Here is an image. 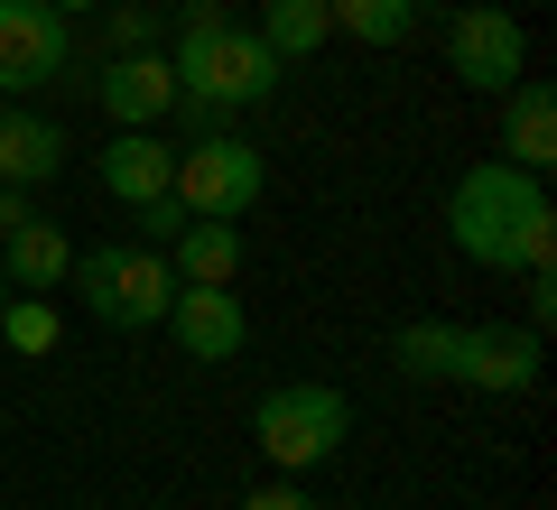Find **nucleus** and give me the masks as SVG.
I'll use <instances>...</instances> for the list:
<instances>
[{
  "mask_svg": "<svg viewBox=\"0 0 557 510\" xmlns=\"http://www.w3.org/2000/svg\"><path fill=\"white\" fill-rule=\"evenodd\" d=\"M335 10V28H354L362 47H409L418 28V0H325Z\"/></svg>",
  "mask_w": 557,
  "mask_h": 510,
  "instance_id": "a211bd4d",
  "label": "nucleus"
},
{
  "mask_svg": "<svg viewBox=\"0 0 557 510\" xmlns=\"http://www.w3.org/2000/svg\"><path fill=\"white\" fill-rule=\"evenodd\" d=\"M131 214H139V241H149V251H168V241H177V223H186V204L159 196V204H131Z\"/></svg>",
  "mask_w": 557,
  "mask_h": 510,
  "instance_id": "412c9836",
  "label": "nucleus"
},
{
  "mask_svg": "<svg viewBox=\"0 0 557 510\" xmlns=\"http://www.w3.org/2000/svg\"><path fill=\"white\" fill-rule=\"evenodd\" d=\"M260 38H270V57H317L335 38V10L325 0H260Z\"/></svg>",
  "mask_w": 557,
  "mask_h": 510,
  "instance_id": "dca6fc26",
  "label": "nucleus"
},
{
  "mask_svg": "<svg viewBox=\"0 0 557 510\" xmlns=\"http://www.w3.org/2000/svg\"><path fill=\"white\" fill-rule=\"evenodd\" d=\"M94 177H102L112 204H159L168 186H177V149H168L159 130H112L102 158H94Z\"/></svg>",
  "mask_w": 557,
  "mask_h": 510,
  "instance_id": "9b49d317",
  "label": "nucleus"
},
{
  "mask_svg": "<svg viewBox=\"0 0 557 510\" xmlns=\"http://www.w3.org/2000/svg\"><path fill=\"white\" fill-rule=\"evenodd\" d=\"M168 75H177V112L196 121V139L214 130L223 112H251V102L278 94V57L260 28H233V20H205V28H177L168 47Z\"/></svg>",
  "mask_w": 557,
  "mask_h": 510,
  "instance_id": "f03ea898",
  "label": "nucleus"
},
{
  "mask_svg": "<svg viewBox=\"0 0 557 510\" xmlns=\"http://www.w3.org/2000/svg\"><path fill=\"white\" fill-rule=\"evenodd\" d=\"M251 436H260V455H270L278 473H317L325 455H344V436H354V399H344L335 381H278V390H260Z\"/></svg>",
  "mask_w": 557,
  "mask_h": 510,
  "instance_id": "7ed1b4c3",
  "label": "nucleus"
},
{
  "mask_svg": "<svg viewBox=\"0 0 557 510\" xmlns=\"http://www.w3.org/2000/svg\"><path fill=\"white\" fill-rule=\"evenodd\" d=\"M502 158L530 167V177H548V167H557V94L539 75H520L511 94H502Z\"/></svg>",
  "mask_w": 557,
  "mask_h": 510,
  "instance_id": "f8f14e48",
  "label": "nucleus"
},
{
  "mask_svg": "<svg viewBox=\"0 0 557 510\" xmlns=\"http://www.w3.org/2000/svg\"><path fill=\"white\" fill-rule=\"evenodd\" d=\"M456 381H465V390H493V399L539 390V334L530 325H465Z\"/></svg>",
  "mask_w": 557,
  "mask_h": 510,
  "instance_id": "9d476101",
  "label": "nucleus"
},
{
  "mask_svg": "<svg viewBox=\"0 0 557 510\" xmlns=\"http://www.w3.org/2000/svg\"><path fill=\"white\" fill-rule=\"evenodd\" d=\"M102 28H112V57L159 47V10H139V0H102Z\"/></svg>",
  "mask_w": 557,
  "mask_h": 510,
  "instance_id": "aec40b11",
  "label": "nucleus"
},
{
  "mask_svg": "<svg viewBox=\"0 0 557 510\" xmlns=\"http://www.w3.org/2000/svg\"><path fill=\"white\" fill-rule=\"evenodd\" d=\"M57 334H65V315H57V297H0V344L10 353H57Z\"/></svg>",
  "mask_w": 557,
  "mask_h": 510,
  "instance_id": "6ab92c4d",
  "label": "nucleus"
},
{
  "mask_svg": "<svg viewBox=\"0 0 557 510\" xmlns=\"http://www.w3.org/2000/svg\"><path fill=\"white\" fill-rule=\"evenodd\" d=\"M168 251H177L168 270L196 278V288H233V278H242V233H233V223H214V214H186Z\"/></svg>",
  "mask_w": 557,
  "mask_h": 510,
  "instance_id": "2eb2a0df",
  "label": "nucleus"
},
{
  "mask_svg": "<svg viewBox=\"0 0 557 510\" xmlns=\"http://www.w3.org/2000/svg\"><path fill=\"white\" fill-rule=\"evenodd\" d=\"M260 186H270V167H260V149L242 130H205L196 149H177V186L168 196L186 204V214H214V223H242L260 204Z\"/></svg>",
  "mask_w": 557,
  "mask_h": 510,
  "instance_id": "39448f33",
  "label": "nucleus"
},
{
  "mask_svg": "<svg viewBox=\"0 0 557 510\" xmlns=\"http://www.w3.org/2000/svg\"><path fill=\"white\" fill-rule=\"evenodd\" d=\"M0 270H10V288H20V297H57V278L75 270V241H65V223L28 214L20 233H0Z\"/></svg>",
  "mask_w": 557,
  "mask_h": 510,
  "instance_id": "ddd939ff",
  "label": "nucleus"
},
{
  "mask_svg": "<svg viewBox=\"0 0 557 510\" xmlns=\"http://www.w3.org/2000/svg\"><path fill=\"white\" fill-rule=\"evenodd\" d=\"M520 288H530V334H539V325L557 315V278H548V260H539V270H520Z\"/></svg>",
  "mask_w": 557,
  "mask_h": 510,
  "instance_id": "4be33fe9",
  "label": "nucleus"
},
{
  "mask_svg": "<svg viewBox=\"0 0 557 510\" xmlns=\"http://www.w3.org/2000/svg\"><path fill=\"white\" fill-rule=\"evenodd\" d=\"M75 297L102 315L112 334H149L168 315V297H177V270H168V251H149V241H112V251H84L75 270Z\"/></svg>",
  "mask_w": 557,
  "mask_h": 510,
  "instance_id": "20e7f679",
  "label": "nucleus"
},
{
  "mask_svg": "<svg viewBox=\"0 0 557 510\" xmlns=\"http://www.w3.org/2000/svg\"><path fill=\"white\" fill-rule=\"evenodd\" d=\"M47 10H57V20H75V10H102V0H47Z\"/></svg>",
  "mask_w": 557,
  "mask_h": 510,
  "instance_id": "393cba45",
  "label": "nucleus"
},
{
  "mask_svg": "<svg viewBox=\"0 0 557 510\" xmlns=\"http://www.w3.org/2000/svg\"><path fill=\"white\" fill-rule=\"evenodd\" d=\"M446 233H456V251L474 260V270H539V260L557 251V214H548V186L530 177V167H511V158H483V167H465L456 196H446Z\"/></svg>",
  "mask_w": 557,
  "mask_h": 510,
  "instance_id": "f257e3e1",
  "label": "nucleus"
},
{
  "mask_svg": "<svg viewBox=\"0 0 557 510\" xmlns=\"http://www.w3.org/2000/svg\"><path fill=\"white\" fill-rule=\"evenodd\" d=\"M65 167V130L47 112H0V186H47Z\"/></svg>",
  "mask_w": 557,
  "mask_h": 510,
  "instance_id": "4468645a",
  "label": "nucleus"
},
{
  "mask_svg": "<svg viewBox=\"0 0 557 510\" xmlns=\"http://www.w3.org/2000/svg\"><path fill=\"white\" fill-rule=\"evenodd\" d=\"M75 65V28L47 0H0V94H38Z\"/></svg>",
  "mask_w": 557,
  "mask_h": 510,
  "instance_id": "0eeeda50",
  "label": "nucleus"
},
{
  "mask_svg": "<svg viewBox=\"0 0 557 510\" xmlns=\"http://www.w3.org/2000/svg\"><path fill=\"white\" fill-rule=\"evenodd\" d=\"M242 510H317V501H307L298 483H260V492H251V501H242Z\"/></svg>",
  "mask_w": 557,
  "mask_h": 510,
  "instance_id": "5701e85b",
  "label": "nucleus"
},
{
  "mask_svg": "<svg viewBox=\"0 0 557 510\" xmlns=\"http://www.w3.org/2000/svg\"><path fill=\"white\" fill-rule=\"evenodd\" d=\"M0 297H10V270H0Z\"/></svg>",
  "mask_w": 557,
  "mask_h": 510,
  "instance_id": "a878e982",
  "label": "nucleus"
},
{
  "mask_svg": "<svg viewBox=\"0 0 557 510\" xmlns=\"http://www.w3.org/2000/svg\"><path fill=\"white\" fill-rule=\"evenodd\" d=\"M159 325L177 334V353H186V362H233L242 344H251V315H242V297H233V288H196V278H177V297H168Z\"/></svg>",
  "mask_w": 557,
  "mask_h": 510,
  "instance_id": "1a4fd4ad",
  "label": "nucleus"
},
{
  "mask_svg": "<svg viewBox=\"0 0 557 510\" xmlns=\"http://www.w3.org/2000/svg\"><path fill=\"white\" fill-rule=\"evenodd\" d=\"M28 214H38V204H28V186H0V233H20Z\"/></svg>",
  "mask_w": 557,
  "mask_h": 510,
  "instance_id": "b1692460",
  "label": "nucleus"
},
{
  "mask_svg": "<svg viewBox=\"0 0 557 510\" xmlns=\"http://www.w3.org/2000/svg\"><path fill=\"white\" fill-rule=\"evenodd\" d=\"M446 65H456L474 94H511V84L530 75V38H520V20L502 0H474V10L446 20Z\"/></svg>",
  "mask_w": 557,
  "mask_h": 510,
  "instance_id": "423d86ee",
  "label": "nucleus"
},
{
  "mask_svg": "<svg viewBox=\"0 0 557 510\" xmlns=\"http://www.w3.org/2000/svg\"><path fill=\"white\" fill-rule=\"evenodd\" d=\"M84 84H94V102H102V121H112V130H159V121L177 112V75H168L159 47L112 57L102 75H84Z\"/></svg>",
  "mask_w": 557,
  "mask_h": 510,
  "instance_id": "6e6552de",
  "label": "nucleus"
},
{
  "mask_svg": "<svg viewBox=\"0 0 557 510\" xmlns=\"http://www.w3.org/2000/svg\"><path fill=\"white\" fill-rule=\"evenodd\" d=\"M456 344H465V325H437V315H428V325H399V372L409 381H456Z\"/></svg>",
  "mask_w": 557,
  "mask_h": 510,
  "instance_id": "f3484780",
  "label": "nucleus"
}]
</instances>
